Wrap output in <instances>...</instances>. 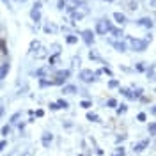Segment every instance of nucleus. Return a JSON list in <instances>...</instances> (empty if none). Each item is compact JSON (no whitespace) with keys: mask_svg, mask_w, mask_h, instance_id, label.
<instances>
[{"mask_svg":"<svg viewBox=\"0 0 156 156\" xmlns=\"http://www.w3.org/2000/svg\"><path fill=\"white\" fill-rule=\"evenodd\" d=\"M50 110H58L57 103H50Z\"/></svg>","mask_w":156,"mask_h":156,"instance_id":"obj_47","label":"nucleus"},{"mask_svg":"<svg viewBox=\"0 0 156 156\" xmlns=\"http://www.w3.org/2000/svg\"><path fill=\"white\" fill-rule=\"evenodd\" d=\"M78 78H80L83 83H90V82H96V80H98L92 69H82V71H80V75H78Z\"/></svg>","mask_w":156,"mask_h":156,"instance_id":"obj_6","label":"nucleus"},{"mask_svg":"<svg viewBox=\"0 0 156 156\" xmlns=\"http://www.w3.org/2000/svg\"><path fill=\"white\" fill-rule=\"evenodd\" d=\"M80 62H82V60H80V57H75V58H73V66H80Z\"/></svg>","mask_w":156,"mask_h":156,"instance_id":"obj_44","label":"nucleus"},{"mask_svg":"<svg viewBox=\"0 0 156 156\" xmlns=\"http://www.w3.org/2000/svg\"><path fill=\"white\" fill-rule=\"evenodd\" d=\"M136 23H138L140 27H144V29H153V25H154L153 18H140Z\"/></svg>","mask_w":156,"mask_h":156,"instance_id":"obj_11","label":"nucleus"},{"mask_svg":"<svg viewBox=\"0 0 156 156\" xmlns=\"http://www.w3.org/2000/svg\"><path fill=\"white\" fill-rule=\"evenodd\" d=\"M50 73H51V66H44V68H41V69L36 71V76L37 78H46Z\"/></svg>","mask_w":156,"mask_h":156,"instance_id":"obj_12","label":"nucleus"},{"mask_svg":"<svg viewBox=\"0 0 156 156\" xmlns=\"http://www.w3.org/2000/svg\"><path fill=\"white\" fill-rule=\"evenodd\" d=\"M105 2H114V0H105Z\"/></svg>","mask_w":156,"mask_h":156,"instance_id":"obj_53","label":"nucleus"},{"mask_svg":"<svg viewBox=\"0 0 156 156\" xmlns=\"http://www.w3.org/2000/svg\"><path fill=\"white\" fill-rule=\"evenodd\" d=\"M87 121H90V122H99V115L98 114H92V112H87Z\"/></svg>","mask_w":156,"mask_h":156,"instance_id":"obj_23","label":"nucleus"},{"mask_svg":"<svg viewBox=\"0 0 156 156\" xmlns=\"http://www.w3.org/2000/svg\"><path fill=\"white\" fill-rule=\"evenodd\" d=\"M119 92H121V94H122L124 98H128V99H135V94H133V89L121 87V89H119Z\"/></svg>","mask_w":156,"mask_h":156,"instance_id":"obj_15","label":"nucleus"},{"mask_svg":"<svg viewBox=\"0 0 156 156\" xmlns=\"http://www.w3.org/2000/svg\"><path fill=\"white\" fill-rule=\"evenodd\" d=\"M146 71H147V78L153 82V80H154V64H151L149 68H146Z\"/></svg>","mask_w":156,"mask_h":156,"instance_id":"obj_21","label":"nucleus"},{"mask_svg":"<svg viewBox=\"0 0 156 156\" xmlns=\"http://www.w3.org/2000/svg\"><path fill=\"white\" fill-rule=\"evenodd\" d=\"M82 39H83V43L87 44V46H92V43H94V32L92 30H82Z\"/></svg>","mask_w":156,"mask_h":156,"instance_id":"obj_8","label":"nucleus"},{"mask_svg":"<svg viewBox=\"0 0 156 156\" xmlns=\"http://www.w3.org/2000/svg\"><path fill=\"white\" fill-rule=\"evenodd\" d=\"M2 115H4V108L0 107V117H2Z\"/></svg>","mask_w":156,"mask_h":156,"instance_id":"obj_50","label":"nucleus"},{"mask_svg":"<svg viewBox=\"0 0 156 156\" xmlns=\"http://www.w3.org/2000/svg\"><path fill=\"white\" fill-rule=\"evenodd\" d=\"M124 154H126V149H124L122 146H121V147H115V151L112 153V156H124Z\"/></svg>","mask_w":156,"mask_h":156,"instance_id":"obj_25","label":"nucleus"},{"mask_svg":"<svg viewBox=\"0 0 156 156\" xmlns=\"http://www.w3.org/2000/svg\"><path fill=\"white\" fill-rule=\"evenodd\" d=\"M9 69H11L9 62H2V64H0V80H4V78L7 76V73H9Z\"/></svg>","mask_w":156,"mask_h":156,"instance_id":"obj_13","label":"nucleus"},{"mask_svg":"<svg viewBox=\"0 0 156 156\" xmlns=\"http://www.w3.org/2000/svg\"><path fill=\"white\" fill-rule=\"evenodd\" d=\"M43 30H44L46 34H55V32H57V25H53V23H46V25L43 27Z\"/></svg>","mask_w":156,"mask_h":156,"instance_id":"obj_17","label":"nucleus"},{"mask_svg":"<svg viewBox=\"0 0 156 156\" xmlns=\"http://www.w3.org/2000/svg\"><path fill=\"white\" fill-rule=\"evenodd\" d=\"M71 76V71L69 69H60V71H55V75H53V85H64V82Z\"/></svg>","mask_w":156,"mask_h":156,"instance_id":"obj_3","label":"nucleus"},{"mask_svg":"<svg viewBox=\"0 0 156 156\" xmlns=\"http://www.w3.org/2000/svg\"><path fill=\"white\" fill-rule=\"evenodd\" d=\"M39 85H41V87H51L53 82H51V80H46V78H39Z\"/></svg>","mask_w":156,"mask_h":156,"instance_id":"obj_22","label":"nucleus"},{"mask_svg":"<svg viewBox=\"0 0 156 156\" xmlns=\"http://www.w3.org/2000/svg\"><path fill=\"white\" fill-rule=\"evenodd\" d=\"M55 103H57L58 108H64V110H66V108H69V103L66 101V99H58V101H55Z\"/></svg>","mask_w":156,"mask_h":156,"instance_id":"obj_27","label":"nucleus"},{"mask_svg":"<svg viewBox=\"0 0 156 156\" xmlns=\"http://www.w3.org/2000/svg\"><path fill=\"white\" fill-rule=\"evenodd\" d=\"M128 9H131V11H136V9H138V2H136V0H135V2H129V5H128Z\"/></svg>","mask_w":156,"mask_h":156,"instance_id":"obj_38","label":"nucleus"},{"mask_svg":"<svg viewBox=\"0 0 156 156\" xmlns=\"http://www.w3.org/2000/svg\"><path fill=\"white\" fill-rule=\"evenodd\" d=\"M66 43H68V44H75V43H78V37L76 36H68V37H66Z\"/></svg>","mask_w":156,"mask_h":156,"instance_id":"obj_31","label":"nucleus"},{"mask_svg":"<svg viewBox=\"0 0 156 156\" xmlns=\"http://www.w3.org/2000/svg\"><path fill=\"white\" fill-rule=\"evenodd\" d=\"M110 44L117 50V51H126V43H122V41H110Z\"/></svg>","mask_w":156,"mask_h":156,"instance_id":"obj_14","label":"nucleus"},{"mask_svg":"<svg viewBox=\"0 0 156 156\" xmlns=\"http://www.w3.org/2000/svg\"><path fill=\"white\" fill-rule=\"evenodd\" d=\"M16 2H20V4H23V2H27V0H16Z\"/></svg>","mask_w":156,"mask_h":156,"instance_id":"obj_51","label":"nucleus"},{"mask_svg":"<svg viewBox=\"0 0 156 156\" xmlns=\"http://www.w3.org/2000/svg\"><path fill=\"white\" fill-rule=\"evenodd\" d=\"M78 156H89V154H78Z\"/></svg>","mask_w":156,"mask_h":156,"instance_id":"obj_52","label":"nucleus"},{"mask_svg":"<svg viewBox=\"0 0 156 156\" xmlns=\"http://www.w3.org/2000/svg\"><path fill=\"white\" fill-rule=\"evenodd\" d=\"M107 107H110V108H115V107H117V101L114 99V98H110V99L107 101Z\"/></svg>","mask_w":156,"mask_h":156,"instance_id":"obj_36","label":"nucleus"},{"mask_svg":"<svg viewBox=\"0 0 156 156\" xmlns=\"http://www.w3.org/2000/svg\"><path fill=\"white\" fill-rule=\"evenodd\" d=\"M62 92H64V94H76L78 89L75 87V85H64V87H62Z\"/></svg>","mask_w":156,"mask_h":156,"instance_id":"obj_19","label":"nucleus"},{"mask_svg":"<svg viewBox=\"0 0 156 156\" xmlns=\"http://www.w3.org/2000/svg\"><path fill=\"white\" fill-rule=\"evenodd\" d=\"M39 48H41V43H39V41H32V43H30L29 51H30V53H34V51H36V50H39Z\"/></svg>","mask_w":156,"mask_h":156,"instance_id":"obj_24","label":"nucleus"},{"mask_svg":"<svg viewBox=\"0 0 156 156\" xmlns=\"http://www.w3.org/2000/svg\"><path fill=\"white\" fill-rule=\"evenodd\" d=\"M2 2H4V4H5V5L11 9V0H2Z\"/></svg>","mask_w":156,"mask_h":156,"instance_id":"obj_49","label":"nucleus"},{"mask_svg":"<svg viewBox=\"0 0 156 156\" xmlns=\"http://www.w3.org/2000/svg\"><path fill=\"white\" fill-rule=\"evenodd\" d=\"M87 14H89V5L82 2V4H80L78 7H75V9L71 11V23L75 25L76 21H80V20H83V18H85Z\"/></svg>","mask_w":156,"mask_h":156,"instance_id":"obj_1","label":"nucleus"},{"mask_svg":"<svg viewBox=\"0 0 156 156\" xmlns=\"http://www.w3.org/2000/svg\"><path fill=\"white\" fill-rule=\"evenodd\" d=\"M133 94H135V99H138V98L144 94V89H140V87H136V89H133Z\"/></svg>","mask_w":156,"mask_h":156,"instance_id":"obj_33","label":"nucleus"},{"mask_svg":"<svg viewBox=\"0 0 156 156\" xmlns=\"http://www.w3.org/2000/svg\"><path fill=\"white\" fill-rule=\"evenodd\" d=\"M138 99H140L142 103H149V98H146V96H140V98H138Z\"/></svg>","mask_w":156,"mask_h":156,"instance_id":"obj_46","label":"nucleus"},{"mask_svg":"<svg viewBox=\"0 0 156 156\" xmlns=\"http://www.w3.org/2000/svg\"><path fill=\"white\" fill-rule=\"evenodd\" d=\"M36 115H37V117H43V115H44V112H43V110H37V112H36Z\"/></svg>","mask_w":156,"mask_h":156,"instance_id":"obj_48","label":"nucleus"},{"mask_svg":"<svg viewBox=\"0 0 156 156\" xmlns=\"http://www.w3.org/2000/svg\"><path fill=\"white\" fill-rule=\"evenodd\" d=\"M57 60H58V51H55V55H51V57H50V66H53Z\"/></svg>","mask_w":156,"mask_h":156,"instance_id":"obj_37","label":"nucleus"},{"mask_svg":"<svg viewBox=\"0 0 156 156\" xmlns=\"http://www.w3.org/2000/svg\"><path fill=\"white\" fill-rule=\"evenodd\" d=\"M136 71H146V62H138L136 64Z\"/></svg>","mask_w":156,"mask_h":156,"instance_id":"obj_39","label":"nucleus"},{"mask_svg":"<svg viewBox=\"0 0 156 156\" xmlns=\"http://www.w3.org/2000/svg\"><path fill=\"white\" fill-rule=\"evenodd\" d=\"M80 107H82V108H85V110H87V108H90V107H92V103H90V101H87V99H83V101L80 103Z\"/></svg>","mask_w":156,"mask_h":156,"instance_id":"obj_35","label":"nucleus"},{"mask_svg":"<svg viewBox=\"0 0 156 156\" xmlns=\"http://www.w3.org/2000/svg\"><path fill=\"white\" fill-rule=\"evenodd\" d=\"M149 135L151 136L156 135V122H149Z\"/></svg>","mask_w":156,"mask_h":156,"instance_id":"obj_30","label":"nucleus"},{"mask_svg":"<svg viewBox=\"0 0 156 156\" xmlns=\"http://www.w3.org/2000/svg\"><path fill=\"white\" fill-rule=\"evenodd\" d=\"M5 147H7V142H5V140H2V142H0V153H2Z\"/></svg>","mask_w":156,"mask_h":156,"instance_id":"obj_43","label":"nucleus"},{"mask_svg":"<svg viewBox=\"0 0 156 156\" xmlns=\"http://www.w3.org/2000/svg\"><path fill=\"white\" fill-rule=\"evenodd\" d=\"M51 140H53V135L50 133V131H44L43 136H41V142H43V147H50L51 144Z\"/></svg>","mask_w":156,"mask_h":156,"instance_id":"obj_10","label":"nucleus"},{"mask_svg":"<svg viewBox=\"0 0 156 156\" xmlns=\"http://www.w3.org/2000/svg\"><path fill=\"white\" fill-rule=\"evenodd\" d=\"M34 55H36V58H43L44 55H46V51H44V48L41 46L39 50H36V51H34Z\"/></svg>","mask_w":156,"mask_h":156,"instance_id":"obj_26","label":"nucleus"},{"mask_svg":"<svg viewBox=\"0 0 156 156\" xmlns=\"http://www.w3.org/2000/svg\"><path fill=\"white\" fill-rule=\"evenodd\" d=\"M147 147H149V138H144L142 142H138V144L133 146V151H135V153H142V151L147 149Z\"/></svg>","mask_w":156,"mask_h":156,"instance_id":"obj_9","label":"nucleus"},{"mask_svg":"<svg viewBox=\"0 0 156 156\" xmlns=\"http://www.w3.org/2000/svg\"><path fill=\"white\" fill-rule=\"evenodd\" d=\"M7 135H11V126H9V124L2 128V136H7Z\"/></svg>","mask_w":156,"mask_h":156,"instance_id":"obj_34","label":"nucleus"},{"mask_svg":"<svg viewBox=\"0 0 156 156\" xmlns=\"http://www.w3.org/2000/svg\"><path fill=\"white\" fill-rule=\"evenodd\" d=\"M136 119H138V121H146V119H147V115L144 114V112H140V114L136 115Z\"/></svg>","mask_w":156,"mask_h":156,"instance_id":"obj_41","label":"nucleus"},{"mask_svg":"<svg viewBox=\"0 0 156 156\" xmlns=\"http://www.w3.org/2000/svg\"><path fill=\"white\" fill-rule=\"evenodd\" d=\"M0 51H2V53H7V50H5V44H4V41H0Z\"/></svg>","mask_w":156,"mask_h":156,"instance_id":"obj_42","label":"nucleus"},{"mask_svg":"<svg viewBox=\"0 0 156 156\" xmlns=\"http://www.w3.org/2000/svg\"><path fill=\"white\" fill-rule=\"evenodd\" d=\"M82 4V0H58V4H57V7L58 9H66V11H71L75 9V7H78Z\"/></svg>","mask_w":156,"mask_h":156,"instance_id":"obj_5","label":"nucleus"},{"mask_svg":"<svg viewBox=\"0 0 156 156\" xmlns=\"http://www.w3.org/2000/svg\"><path fill=\"white\" fill-rule=\"evenodd\" d=\"M108 34H112V36H114V37H117V39H121L122 36H124V32H122V29H115V27H112Z\"/></svg>","mask_w":156,"mask_h":156,"instance_id":"obj_18","label":"nucleus"},{"mask_svg":"<svg viewBox=\"0 0 156 156\" xmlns=\"http://www.w3.org/2000/svg\"><path fill=\"white\" fill-rule=\"evenodd\" d=\"M119 87V82H117L115 78H112L110 82H108V89H117Z\"/></svg>","mask_w":156,"mask_h":156,"instance_id":"obj_32","label":"nucleus"},{"mask_svg":"<svg viewBox=\"0 0 156 156\" xmlns=\"http://www.w3.org/2000/svg\"><path fill=\"white\" fill-rule=\"evenodd\" d=\"M30 18H32V21H36V23L41 21V2L39 0L32 5V9H30Z\"/></svg>","mask_w":156,"mask_h":156,"instance_id":"obj_7","label":"nucleus"},{"mask_svg":"<svg viewBox=\"0 0 156 156\" xmlns=\"http://www.w3.org/2000/svg\"><path fill=\"white\" fill-rule=\"evenodd\" d=\"M110 29H112V23H110L107 18L98 20V23H96V32H98V34H101V36H107L108 32H110Z\"/></svg>","mask_w":156,"mask_h":156,"instance_id":"obj_4","label":"nucleus"},{"mask_svg":"<svg viewBox=\"0 0 156 156\" xmlns=\"http://www.w3.org/2000/svg\"><path fill=\"white\" fill-rule=\"evenodd\" d=\"M126 136H128V135H117L115 142H117V144H121V142H122V140H126Z\"/></svg>","mask_w":156,"mask_h":156,"instance_id":"obj_40","label":"nucleus"},{"mask_svg":"<svg viewBox=\"0 0 156 156\" xmlns=\"http://www.w3.org/2000/svg\"><path fill=\"white\" fill-rule=\"evenodd\" d=\"M20 117H21V112H16L14 115L11 117V124H18V122H20Z\"/></svg>","mask_w":156,"mask_h":156,"instance_id":"obj_29","label":"nucleus"},{"mask_svg":"<svg viewBox=\"0 0 156 156\" xmlns=\"http://www.w3.org/2000/svg\"><path fill=\"white\" fill-rule=\"evenodd\" d=\"M114 20H115L119 25H124V23H128V18L122 14V12H119V11H117V12H114Z\"/></svg>","mask_w":156,"mask_h":156,"instance_id":"obj_16","label":"nucleus"},{"mask_svg":"<svg viewBox=\"0 0 156 156\" xmlns=\"http://www.w3.org/2000/svg\"><path fill=\"white\" fill-rule=\"evenodd\" d=\"M115 112H117V115H122V114H126V112H128V105H124V103H122V105H117V107H115Z\"/></svg>","mask_w":156,"mask_h":156,"instance_id":"obj_20","label":"nucleus"},{"mask_svg":"<svg viewBox=\"0 0 156 156\" xmlns=\"http://www.w3.org/2000/svg\"><path fill=\"white\" fill-rule=\"evenodd\" d=\"M89 58H90V60H101V62H103V58L99 57L94 50H92V51H89Z\"/></svg>","mask_w":156,"mask_h":156,"instance_id":"obj_28","label":"nucleus"},{"mask_svg":"<svg viewBox=\"0 0 156 156\" xmlns=\"http://www.w3.org/2000/svg\"><path fill=\"white\" fill-rule=\"evenodd\" d=\"M101 73H107L108 76H112V71H110V68H103V69H101Z\"/></svg>","mask_w":156,"mask_h":156,"instance_id":"obj_45","label":"nucleus"},{"mask_svg":"<svg viewBox=\"0 0 156 156\" xmlns=\"http://www.w3.org/2000/svg\"><path fill=\"white\" fill-rule=\"evenodd\" d=\"M128 44L133 51H146L147 46H149V41L147 39H138V37H129L128 36Z\"/></svg>","mask_w":156,"mask_h":156,"instance_id":"obj_2","label":"nucleus"}]
</instances>
